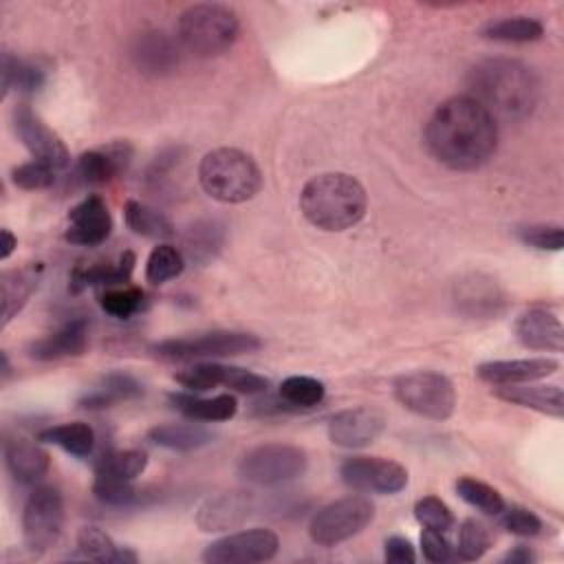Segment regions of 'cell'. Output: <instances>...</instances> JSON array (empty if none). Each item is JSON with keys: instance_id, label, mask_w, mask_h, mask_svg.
Wrapping results in <instances>:
<instances>
[{"instance_id": "cell-1", "label": "cell", "mask_w": 564, "mask_h": 564, "mask_svg": "<svg viewBox=\"0 0 564 564\" xmlns=\"http://www.w3.org/2000/svg\"><path fill=\"white\" fill-rule=\"evenodd\" d=\"M423 139L438 163L456 172H471L494 156L498 121L469 95H456L432 112Z\"/></svg>"}, {"instance_id": "cell-2", "label": "cell", "mask_w": 564, "mask_h": 564, "mask_svg": "<svg viewBox=\"0 0 564 564\" xmlns=\"http://www.w3.org/2000/svg\"><path fill=\"white\" fill-rule=\"evenodd\" d=\"M469 97L476 99L491 117L522 119L538 104L540 84L529 66L518 59L491 57L478 62L467 75Z\"/></svg>"}, {"instance_id": "cell-3", "label": "cell", "mask_w": 564, "mask_h": 564, "mask_svg": "<svg viewBox=\"0 0 564 564\" xmlns=\"http://www.w3.org/2000/svg\"><path fill=\"white\" fill-rule=\"evenodd\" d=\"M302 214L324 231H344L357 225L368 209L364 185L344 172L313 176L300 194Z\"/></svg>"}, {"instance_id": "cell-4", "label": "cell", "mask_w": 564, "mask_h": 564, "mask_svg": "<svg viewBox=\"0 0 564 564\" xmlns=\"http://www.w3.org/2000/svg\"><path fill=\"white\" fill-rule=\"evenodd\" d=\"M198 183L214 200L238 205L260 192L262 172L247 152L238 148H216L200 159Z\"/></svg>"}, {"instance_id": "cell-5", "label": "cell", "mask_w": 564, "mask_h": 564, "mask_svg": "<svg viewBox=\"0 0 564 564\" xmlns=\"http://www.w3.org/2000/svg\"><path fill=\"white\" fill-rule=\"evenodd\" d=\"M178 44L194 57H216L234 46L240 22L234 9L216 2L187 7L178 18Z\"/></svg>"}, {"instance_id": "cell-6", "label": "cell", "mask_w": 564, "mask_h": 564, "mask_svg": "<svg viewBox=\"0 0 564 564\" xmlns=\"http://www.w3.org/2000/svg\"><path fill=\"white\" fill-rule=\"evenodd\" d=\"M394 399L405 410L432 421L449 419L456 408L454 383L445 375L432 370H416L397 377Z\"/></svg>"}, {"instance_id": "cell-7", "label": "cell", "mask_w": 564, "mask_h": 564, "mask_svg": "<svg viewBox=\"0 0 564 564\" xmlns=\"http://www.w3.org/2000/svg\"><path fill=\"white\" fill-rule=\"evenodd\" d=\"M262 346L260 337L242 330H212L192 337H172L156 341L152 352L170 361H192V359H218L234 357L242 352H253Z\"/></svg>"}, {"instance_id": "cell-8", "label": "cell", "mask_w": 564, "mask_h": 564, "mask_svg": "<svg viewBox=\"0 0 564 564\" xmlns=\"http://www.w3.org/2000/svg\"><path fill=\"white\" fill-rule=\"evenodd\" d=\"M375 518V505L366 496H346L324 505L308 524V535L319 546H335L364 531Z\"/></svg>"}, {"instance_id": "cell-9", "label": "cell", "mask_w": 564, "mask_h": 564, "mask_svg": "<svg viewBox=\"0 0 564 564\" xmlns=\"http://www.w3.org/2000/svg\"><path fill=\"white\" fill-rule=\"evenodd\" d=\"M308 456L302 447L289 443H267L249 449L238 463V476L253 485H280L302 476Z\"/></svg>"}, {"instance_id": "cell-10", "label": "cell", "mask_w": 564, "mask_h": 564, "mask_svg": "<svg viewBox=\"0 0 564 564\" xmlns=\"http://www.w3.org/2000/svg\"><path fill=\"white\" fill-rule=\"evenodd\" d=\"M64 498L51 485H37L22 509V535L31 553L48 551L64 529Z\"/></svg>"}, {"instance_id": "cell-11", "label": "cell", "mask_w": 564, "mask_h": 564, "mask_svg": "<svg viewBox=\"0 0 564 564\" xmlns=\"http://www.w3.org/2000/svg\"><path fill=\"white\" fill-rule=\"evenodd\" d=\"M280 538L271 529H247L229 533L205 546L203 560L207 564H256L275 557Z\"/></svg>"}, {"instance_id": "cell-12", "label": "cell", "mask_w": 564, "mask_h": 564, "mask_svg": "<svg viewBox=\"0 0 564 564\" xmlns=\"http://www.w3.org/2000/svg\"><path fill=\"white\" fill-rule=\"evenodd\" d=\"M341 480L368 494H397L408 485V469L381 456H350L339 467Z\"/></svg>"}, {"instance_id": "cell-13", "label": "cell", "mask_w": 564, "mask_h": 564, "mask_svg": "<svg viewBox=\"0 0 564 564\" xmlns=\"http://www.w3.org/2000/svg\"><path fill=\"white\" fill-rule=\"evenodd\" d=\"M13 130L35 161H42L55 170L68 165L70 156L64 141L40 119V115L29 104L15 106Z\"/></svg>"}, {"instance_id": "cell-14", "label": "cell", "mask_w": 564, "mask_h": 564, "mask_svg": "<svg viewBox=\"0 0 564 564\" xmlns=\"http://www.w3.org/2000/svg\"><path fill=\"white\" fill-rule=\"evenodd\" d=\"M386 427V414L372 405H357L341 410L328 421V438L339 447H366Z\"/></svg>"}, {"instance_id": "cell-15", "label": "cell", "mask_w": 564, "mask_h": 564, "mask_svg": "<svg viewBox=\"0 0 564 564\" xmlns=\"http://www.w3.org/2000/svg\"><path fill=\"white\" fill-rule=\"evenodd\" d=\"M130 57L143 75L165 77L172 75L181 64V44H176V40L163 31H145L137 35Z\"/></svg>"}, {"instance_id": "cell-16", "label": "cell", "mask_w": 564, "mask_h": 564, "mask_svg": "<svg viewBox=\"0 0 564 564\" xmlns=\"http://www.w3.org/2000/svg\"><path fill=\"white\" fill-rule=\"evenodd\" d=\"M110 229L112 218L104 198L90 194L68 212V229L64 231V240L73 245L95 247L110 236Z\"/></svg>"}, {"instance_id": "cell-17", "label": "cell", "mask_w": 564, "mask_h": 564, "mask_svg": "<svg viewBox=\"0 0 564 564\" xmlns=\"http://www.w3.org/2000/svg\"><path fill=\"white\" fill-rule=\"evenodd\" d=\"M560 364L551 357H524V359H498L485 361L476 368L480 381L491 386H518L531 383L553 375Z\"/></svg>"}, {"instance_id": "cell-18", "label": "cell", "mask_w": 564, "mask_h": 564, "mask_svg": "<svg viewBox=\"0 0 564 564\" xmlns=\"http://www.w3.org/2000/svg\"><path fill=\"white\" fill-rule=\"evenodd\" d=\"M253 511V498L245 491H225L207 498L196 511L200 531H227L240 527Z\"/></svg>"}, {"instance_id": "cell-19", "label": "cell", "mask_w": 564, "mask_h": 564, "mask_svg": "<svg viewBox=\"0 0 564 564\" xmlns=\"http://www.w3.org/2000/svg\"><path fill=\"white\" fill-rule=\"evenodd\" d=\"M132 159V145L126 141H112L104 148L88 150L77 159V176L86 185H104L123 174Z\"/></svg>"}, {"instance_id": "cell-20", "label": "cell", "mask_w": 564, "mask_h": 564, "mask_svg": "<svg viewBox=\"0 0 564 564\" xmlns=\"http://www.w3.org/2000/svg\"><path fill=\"white\" fill-rule=\"evenodd\" d=\"M516 337L524 348L560 352L564 348V326L546 308H529L516 322Z\"/></svg>"}, {"instance_id": "cell-21", "label": "cell", "mask_w": 564, "mask_h": 564, "mask_svg": "<svg viewBox=\"0 0 564 564\" xmlns=\"http://www.w3.org/2000/svg\"><path fill=\"white\" fill-rule=\"evenodd\" d=\"M88 346V324L86 319H70L57 330L29 344L26 352L37 361H53L62 357H79Z\"/></svg>"}, {"instance_id": "cell-22", "label": "cell", "mask_w": 564, "mask_h": 564, "mask_svg": "<svg viewBox=\"0 0 564 564\" xmlns=\"http://www.w3.org/2000/svg\"><path fill=\"white\" fill-rule=\"evenodd\" d=\"M4 460L20 485H37L51 467L48 452L24 436H11L4 441Z\"/></svg>"}, {"instance_id": "cell-23", "label": "cell", "mask_w": 564, "mask_h": 564, "mask_svg": "<svg viewBox=\"0 0 564 564\" xmlns=\"http://www.w3.org/2000/svg\"><path fill=\"white\" fill-rule=\"evenodd\" d=\"M134 253L123 251L117 262H93V264H75L70 271V293H82L88 286H121L130 280L132 269H134Z\"/></svg>"}, {"instance_id": "cell-24", "label": "cell", "mask_w": 564, "mask_h": 564, "mask_svg": "<svg viewBox=\"0 0 564 564\" xmlns=\"http://www.w3.org/2000/svg\"><path fill=\"white\" fill-rule=\"evenodd\" d=\"M494 394L507 403L529 408L546 416H555V419L564 416V394L560 386H531V383L498 386L494 388Z\"/></svg>"}, {"instance_id": "cell-25", "label": "cell", "mask_w": 564, "mask_h": 564, "mask_svg": "<svg viewBox=\"0 0 564 564\" xmlns=\"http://www.w3.org/2000/svg\"><path fill=\"white\" fill-rule=\"evenodd\" d=\"M42 267H22L11 269L0 275V300H2V326H7L26 304L31 293L37 286Z\"/></svg>"}, {"instance_id": "cell-26", "label": "cell", "mask_w": 564, "mask_h": 564, "mask_svg": "<svg viewBox=\"0 0 564 564\" xmlns=\"http://www.w3.org/2000/svg\"><path fill=\"white\" fill-rule=\"evenodd\" d=\"M170 403L174 410H178L183 416L192 421H229L238 412V401L234 394L203 399L192 392H172Z\"/></svg>"}, {"instance_id": "cell-27", "label": "cell", "mask_w": 564, "mask_h": 564, "mask_svg": "<svg viewBox=\"0 0 564 564\" xmlns=\"http://www.w3.org/2000/svg\"><path fill=\"white\" fill-rule=\"evenodd\" d=\"M141 394H143V386L132 375L110 372L79 399V405L86 410H104V408H110L112 403L137 399Z\"/></svg>"}, {"instance_id": "cell-28", "label": "cell", "mask_w": 564, "mask_h": 564, "mask_svg": "<svg viewBox=\"0 0 564 564\" xmlns=\"http://www.w3.org/2000/svg\"><path fill=\"white\" fill-rule=\"evenodd\" d=\"M77 551L84 560L101 564H134L137 553L117 546L115 540L99 527H82L77 533Z\"/></svg>"}, {"instance_id": "cell-29", "label": "cell", "mask_w": 564, "mask_h": 564, "mask_svg": "<svg viewBox=\"0 0 564 564\" xmlns=\"http://www.w3.org/2000/svg\"><path fill=\"white\" fill-rule=\"evenodd\" d=\"M148 438L154 445H161L165 449L174 452H194L214 441V434L198 423H163L154 425L148 432Z\"/></svg>"}, {"instance_id": "cell-30", "label": "cell", "mask_w": 564, "mask_h": 564, "mask_svg": "<svg viewBox=\"0 0 564 564\" xmlns=\"http://www.w3.org/2000/svg\"><path fill=\"white\" fill-rule=\"evenodd\" d=\"M37 441L53 443L73 456H90L95 449V430L84 421L59 423L37 432Z\"/></svg>"}, {"instance_id": "cell-31", "label": "cell", "mask_w": 564, "mask_h": 564, "mask_svg": "<svg viewBox=\"0 0 564 564\" xmlns=\"http://www.w3.org/2000/svg\"><path fill=\"white\" fill-rule=\"evenodd\" d=\"M456 297H458L456 302L469 315H491V313H498L502 304V293L496 286V282L482 275H471L469 280H463Z\"/></svg>"}, {"instance_id": "cell-32", "label": "cell", "mask_w": 564, "mask_h": 564, "mask_svg": "<svg viewBox=\"0 0 564 564\" xmlns=\"http://www.w3.org/2000/svg\"><path fill=\"white\" fill-rule=\"evenodd\" d=\"M123 218H126V225L143 238L163 240V238L174 236V225L170 223V218L141 200H134V198L126 200Z\"/></svg>"}, {"instance_id": "cell-33", "label": "cell", "mask_w": 564, "mask_h": 564, "mask_svg": "<svg viewBox=\"0 0 564 564\" xmlns=\"http://www.w3.org/2000/svg\"><path fill=\"white\" fill-rule=\"evenodd\" d=\"M482 35L487 40H496V42H535L544 35V26L540 20L535 18H527V15H513V18H500V20H491L485 24Z\"/></svg>"}, {"instance_id": "cell-34", "label": "cell", "mask_w": 564, "mask_h": 564, "mask_svg": "<svg viewBox=\"0 0 564 564\" xmlns=\"http://www.w3.org/2000/svg\"><path fill=\"white\" fill-rule=\"evenodd\" d=\"M2 97L9 95V90L20 93H37L44 86V70L35 64L13 57L9 51L2 53Z\"/></svg>"}, {"instance_id": "cell-35", "label": "cell", "mask_w": 564, "mask_h": 564, "mask_svg": "<svg viewBox=\"0 0 564 564\" xmlns=\"http://www.w3.org/2000/svg\"><path fill=\"white\" fill-rule=\"evenodd\" d=\"M324 383L313 379V377H304V375H293L286 377L280 383V399L291 408V410H302V408H315L317 403H322L324 399Z\"/></svg>"}, {"instance_id": "cell-36", "label": "cell", "mask_w": 564, "mask_h": 564, "mask_svg": "<svg viewBox=\"0 0 564 564\" xmlns=\"http://www.w3.org/2000/svg\"><path fill=\"white\" fill-rule=\"evenodd\" d=\"M185 269L183 253L172 245H156L145 262V280L150 284H165L178 278Z\"/></svg>"}, {"instance_id": "cell-37", "label": "cell", "mask_w": 564, "mask_h": 564, "mask_svg": "<svg viewBox=\"0 0 564 564\" xmlns=\"http://www.w3.org/2000/svg\"><path fill=\"white\" fill-rule=\"evenodd\" d=\"M148 467V456L139 449H126V452H106L99 454L95 460V471L110 474L123 480H134L141 476Z\"/></svg>"}, {"instance_id": "cell-38", "label": "cell", "mask_w": 564, "mask_h": 564, "mask_svg": "<svg viewBox=\"0 0 564 564\" xmlns=\"http://www.w3.org/2000/svg\"><path fill=\"white\" fill-rule=\"evenodd\" d=\"M456 494L471 507L480 509L487 516H498L505 509V498L498 489L489 487L482 480H476L471 476H463L456 480Z\"/></svg>"}, {"instance_id": "cell-39", "label": "cell", "mask_w": 564, "mask_h": 564, "mask_svg": "<svg viewBox=\"0 0 564 564\" xmlns=\"http://www.w3.org/2000/svg\"><path fill=\"white\" fill-rule=\"evenodd\" d=\"M489 546H491L489 529L482 522L467 518L458 527V542L454 549V560H460V562L480 560L489 551Z\"/></svg>"}, {"instance_id": "cell-40", "label": "cell", "mask_w": 564, "mask_h": 564, "mask_svg": "<svg viewBox=\"0 0 564 564\" xmlns=\"http://www.w3.org/2000/svg\"><path fill=\"white\" fill-rule=\"evenodd\" d=\"M93 494L97 500H101L104 505H110V507H128L139 496L132 480H123V478L101 474V471H95Z\"/></svg>"}, {"instance_id": "cell-41", "label": "cell", "mask_w": 564, "mask_h": 564, "mask_svg": "<svg viewBox=\"0 0 564 564\" xmlns=\"http://www.w3.org/2000/svg\"><path fill=\"white\" fill-rule=\"evenodd\" d=\"M99 304L101 308L119 319H126L130 315H134L141 304H143V291L139 286H130V284H121V286H110L99 295Z\"/></svg>"}, {"instance_id": "cell-42", "label": "cell", "mask_w": 564, "mask_h": 564, "mask_svg": "<svg viewBox=\"0 0 564 564\" xmlns=\"http://www.w3.org/2000/svg\"><path fill=\"white\" fill-rule=\"evenodd\" d=\"M414 518L425 529H434V531H443V533H447L456 522L452 509L436 496L419 498L414 505Z\"/></svg>"}, {"instance_id": "cell-43", "label": "cell", "mask_w": 564, "mask_h": 564, "mask_svg": "<svg viewBox=\"0 0 564 564\" xmlns=\"http://www.w3.org/2000/svg\"><path fill=\"white\" fill-rule=\"evenodd\" d=\"M55 172H57L55 167L33 159V161H26V163L13 167L11 170V181L20 189H29V192L46 189V187H51L55 183Z\"/></svg>"}, {"instance_id": "cell-44", "label": "cell", "mask_w": 564, "mask_h": 564, "mask_svg": "<svg viewBox=\"0 0 564 564\" xmlns=\"http://www.w3.org/2000/svg\"><path fill=\"white\" fill-rule=\"evenodd\" d=\"M516 234L524 245L540 251H560L564 247V229L560 225H527Z\"/></svg>"}, {"instance_id": "cell-45", "label": "cell", "mask_w": 564, "mask_h": 564, "mask_svg": "<svg viewBox=\"0 0 564 564\" xmlns=\"http://www.w3.org/2000/svg\"><path fill=\"white\" fill-rule=\"evenodd\" d=\"M498 516H500V524L513 535L533 538L542 531V520L524 507H507L505 505V509Z\"/></svg>"}, {"instance_id": "cell-46", "label": "cell", "mask_w": 564, "mask_h": 564, "mask_svg": "<svg viewBox=\"0 0 564 564\" xmlns=\"http://www.w3.org/2000/svg\"><path fill=\"white\" fill-rule=\"evenodd\" d=\"M421 551H423V557L427 562H434V564H443V562L454 560V546L447 542L443 531L423 529V533H421Z\"/></svg>"}, {"instance_id": "cell-47", "label": "cell", "mask_w": 564, "mask_h": 564, "mask_svg": "<svg viewBox=\"0 0 564 564\" xmlns=\"http://www.w3.org/2000/svg\"><path fill=\"white\" fill-rule=\"evenodd\" d=\"M227 388L242 392V394H262L269 388V379H264L262 375H256L251 370L238 368V366H229L227 372Z\"/></svg>"}, {"instance_id": "cell-48", "label": "cell", "mask_w": 564, "mask_h": 564, "mask_svg": "<svg viewBox=\"0 0 564 564\" xmlns=\"http://www.w3.org/2000/svg\"><path fill=\"white\" fill-rule=\"evenodd\" d=\"M383 557L388 564H412L416 560L414 546L401 535H392L383 544Z\"/></svg>"}, {"instance_id": "cell-49", "label": "cell", "mask_w": 564, "mask_h": 564, "mask_svg": "<svg viewBox=\"0 0 564 564\" xmlns=\"http://www.w3.org/2000/svg\"><path fill=\"white\" fill-rule=\"evenodd\" d=\"M535 560H538L535 553H533L529 546H524V544L513 546V549L502 557V562H507V564H531V562H535Z\"/></svg>"}, {"instance_id": "cell-50", "label": "cell", "mask_w": 564, "mask_h": 564, "mask_svg": "<svg viewBox=\"0 0 564 564\" xmlns=\"http://www.w3.org/2000/svg\"><path fill=\"white\" fill-rule=\"evenodd\" d=\"M0 236H2V249H0V260H7L11 253H13V249L18 247V238L9 231V229H2L0 231Z\"/></svg>"}]
</instances>
